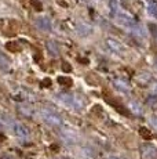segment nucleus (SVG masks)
<instances>
[{
	"label": "nucleus",
	"mask_w": 157,
	"mask_h": 159,
	"mask_svg": "<svg viewBox=\"0 0 157 159\" xmlns=\"http://www.w3.org/2000/svg\"><path fill=\"white\" fill-rule=\"evenodd\" d=\"M113 17H114V20H116L117 22L120 24V25L125 26V28H128V29H132L134 26L138 25V24H137V20H135L132 15L124 13V11H119V13L113 14Z\"/></svg>",
	"instance_id": "f257e3e1"
},
{
	"label": "nucleus",
	"mask_w": 157,
	"mask_h": 159,
	"mask_svg": "<svg viewBox=\"0 0 157 159\" xmlns=\"http://www.w3.org/2000/svg\"><path fill=\"white\" fill-rule=\"evenodd\" d=\"M41 116H43L44 122L48 123V125H51V126H59L61 122H62L61 118H59L58 115H55L54 112H51V111H46V109L41 112Z\"/></svg>",
	"instance_id": "f03ea898"
},
{
	"label": "nucleus",
	"mask_w": 157,
	"mask_h": 159,
	"mask_svg": "<svg viewBox=\"0 0 157 159\" xmlns=\"http://www.w3.org/2000/svg\"><path fill=\"white\" fill-rule=\"evenodd\" d=\"M141 157H142V159H157V149L150 144L142 145L141 147Z\"/></svg>",
	"instance_id": "7ed1b4c3"
},
{
	"label": "nucleus",
	"mask_w": 157,
	"mask_h": 159,
	"mask_svg": "<svg viewBox=\"0 0 157 159\" xmlns=\"http://www.w3.org/2000/svg\"><path fill=\"white\" fill-rule=\"evenodd\" d=\"M13 130L14 134L18 137H22V139H26L29 136V130L25 125H22L21 122H13Z\"/></svg>",
	"instance_id": "20e7f679"
},
{
	"label": "nucleus",
	"mask_w": 157,
	"mask_h": 159,
	"mask_svg": "<svg viewBox=\"0 0 157 159\" xmlns=\"http://www.w3.org/2000/svg\"><path fill=\"white\" fill-rule=\"evenodd\" d=\"M106 44H108V47H109L112 51H114L116 54H123L125 51L124 46L120 43V42L114 40V39H112V38H108L106 39Z\"/></svg>",
	"instance_id": "39448f33"
},
{
	"label": "nucleus",
	"mask_w": 157,
	"mask_h": 159,
	"mask_svg": "<svg viewBox=\"0 0 157 159\" xmlns=\"http://www.w3.org/2000/svg\"><path fill=\"white\" fill-rule=\"evenodd\" d=\"M35 25H36V28H37V29L44 30V32H48V30L51 29V22H50V20H48L47 17H39V18H36Z\"/></svg>",
	"instance_id": "423d86ee"
},
{
	"label": "nucleus",
	"mask_w": 157,
	"mask_h": 159,
	"mask_svg": "<svg viewBox=\"0 0 157 159\" xmlns=\"http://www.w3.org/2000/svg\"><path fill=\"white\" fill-rule=\"evenodd\" d=\"M59 100H61V102H63L66 107H69V108H78L77 102H76V98H74L73 96H69V94H59Z\"/></svg>",
	"instance_id": "0eeeda50"
},
{
	"label": "nucleus",
	"mask_w": 157,
	"mask_h": 159,
	"mask_svg": "<svg viewBox=\"0 0 157 159\" xmlns=\"http://www.w3.org/2000/svg\"><path fill=\"white\" fill-rule=\"evenodd\" d=\"M146 3V8H147V14L150 17L157 18V2L156 0H145Z\"/></svg>",
	"instance_id": "6e6552de"
},
{
	"label": "nucleus",
	"mask_w": 157,
	"mask_h": 159,
	"mask_svg": "<svg viewBox=\"0 0 157 159\" xmlns=\"http://www.w3.org/2000/svg\"><path fill=\"white\" fill-rule=\"evenodd\" d=\"M76 30H77V35L81 36V38H86V36L92 33V28L90 25H87V24H80L76 28Z\"/></svg>",
	"instance_id": "1a4fd4ad"
},
{
	"label": "nucleus",
	"mask_w": 157,
	"mask_h": 159,
	"mask_svg": "<svg viewBox=\"0 0 157 159\" xmlns=\"http://www.w3.org/2000/svg\"><path fill=\"white\" fill-rule=\"evenodd\" d=\"M46 47H47L48 53H50L53 57H58L59 56V46L57 44V42L48 40L47 43H46Z\"/></svg>",
	"instance_id": "9d476101"
},
{
	"label": "nucleus",
	"mask_w": 157,
	"mask_h": 159,
	"mask_svg": "<svg viewBox=\"0 0 157 159\" xmlns=\"http://www.w3.org/2000/svg\"><path fill=\"white\" fill-rule=\"evenodd\" d=\"M10 65H11L10 58L6 56L3 51H0V69H2V71H7V69L10 68Z\"/></svg>",
	"instance_id": "9b49d317"
},
{
	"label": "nucleus",
	"mask_w": 157,
	"mask_h": 159,
	"mask_svg": "<svg viewBox=\"0 0 157 159\" xmlns=\"http://www.w3.org/2000/svg\"><path fill=\"white\" fill-rule=\"evenodd\" d=\"M6 48H7L10 53H19V51L22 50V46L18 43V42H8V43L6 44Z\"/></svg>",
	"instance_id": "f8f14e48"
},
{
	"label": "nucleus",
	"mask_w": 157,
	"mask_h": 159,
	"mask_svg": "<svg viewBox=\"0 0 157 159\" xmlns=\"http://www.w3.org/2000/svg\"><path fill=\"white\" fill-rule=\"evenodd\" d=\"M114 86H116V89H119L120 91H124V93H127V91H129V86L125 83L124 80H120V79L114 80Z\"/></svg>",
	"instance_id": "ddd939ff"
},
{
	"label": "nucleus",
	"mask_w": 157,
	"mask_h": 159,
	"mask_svg": "<svg viewBox=\"0 0 157 159\" xmlns=\"http://www.w3.org/2000/svg\"><path fill=\"white\" fill-rule=\"evenodd\" d=\"M58 83L65 87H70L73 84V80L70 78H68V76H61V78H58Z\"/></svg>",
	"instance_id": "4468645a"
},
{
	"label": "nucleus",
	"mask_w": 157,
	"mask_h": 159,
	"mask_svg": "<svg viewBox=\"0 0 157 159\" xmlns=\"http://www.w3.org/2000/svg\"><path fill=\"white\" fill-rule=\"evenodd\" d=\"M139 134L143 137L145 140H149L150 137H152V133H150V130H147L146 127H141V129H139Z\"/></svg>",
	"instance_id": "2eb2a0df"
},
{
	"label": "nucleus",
	"mask_w": 157,
	"mask_h": 159,
	"mask_svg": "<svg viewBox=\"0 0 157 159\" xmlns=\"http://www.w3.org/2000/svg\"><path fill=\"white\" fill-rule=\"evenodd\" d=\"M31 6L33 8H35L36 11H40L41 10V3H40V0H31Z\"/></svg>",
	"instance_id": "dca6fc26"
},
{
	"label": "nucleus",
	"mask_w": 157,
	"mask_h": 159,
	"mask_svg": "<svg viewBox=\"0 0 157 159\" xmlns=\"http://www.w3.org/2000/svg\"><path fill=\"white\" fill-rule=\"evenodd\" d=\"M149 30H150V33H152V36L155 38V40L157 42V25H156V24H150V25H149Z\"/></svg>",
	"instance_id": "f3484780"
},
{
	"label": "nucleus",
	"mask_w": 157,
	"mask_h": 159,
	"mask_svg": "<svg viewBox=\"0 0 157 159\" xmlns=\"http://www.w3.org/2000/svg\"><path fill=\"white\" fill-rule=\"evenodd\" d=\"M61 68H62V71H63V72H70V71H72V66H70V64H69V62H66V61H63V62H62Z\"/></svg>",
	"instance_id": "a211bd4d"
},
{
	"label": "nucleus",
	"mask_w": 157,
	"mask_h": 159,
	"mask_svg": "<svg viewBox=\"0 0 157 159\" xmlns=\"http://www.w3.org/2000/svg\"><path fill=\"white\" fill-rule=\"evenodd\" d=\"M129 108H131L132 111L135 112V114H141V112H142L141 107H138V105H137V104H135V102H131V104H129Z\"/></svg>",
	"instance_id": "6ab92c4d"
},
{
	"label": "nucleus",
	"mask_w": 157,
	"mask_h": 159,
	"mask_svg": "<svg viewBox=\"0 0 157 159\" xmlns=\"http://www.w3.org/2000/svg\"><path fill=\"white\" fill-rule=\"evenodd\" d=\"M77 61L80 64H83V65H88V62H90L88 58H77Z\"/></svg>",
	"instance_id": "aec40b11"
},
{
	"label": "nucleus",
	"mask_w": 157,
	"mask_h": 159,
	"mask_svg": "<svg viewBox=\"0 0 157 159\" xmlns=\"http://www.w3.org/2000/svg\"><path fill=\"white\" fill-rule=\"evenodd\" d=\"M41 84H43L44 87H48V86H51V80L50 79H44V80L41 82Z\"/></svg>",
	"instance_id": "412c9836"
},
{
	"label": "nucleus",
	"mask_w": 157,
	"mask_h": 159,
	"mask_svg": "<svg viewBox=\"0 0 157 159\" xmlns=\"http://www.w3.org/2000/svg\"><path fill=\"white\" fill-rule=\"evenodd\" d=\"M153 125H155V126L157 127V118H155V119H153Z\"/></svg>",
	"instance_id": "4be33fe9"
},
{
	"label": "nucleus",
	"mask_w": 157,
	"mask_h": 159,
	"mask_svg": "<svg viewBox=\"0 0 157 159\" xmlns=\"http://www.w3.org/2000/svg\"><path fill=\"white\" fill-rule=\"evenodd\" d=\"M2 159H10V158H7V157H3Z\"/></svg>",
	"instance_id": "5701e85b"
},
{
	"label": "nucleus",
	"mask_w": 157,
	"mask_h": 159,
	"mask_svg": "<svg viewBox=\"0 0 157 159\" xmlns=\"http://www.w3.org/2000/svg\"><path fill=\"white\" fill-rule=\"evenodd\" d=\"M109 159H117V158H109Z\"/></svg>",
	"instance_id": "b1692460"
}]
</instances>
